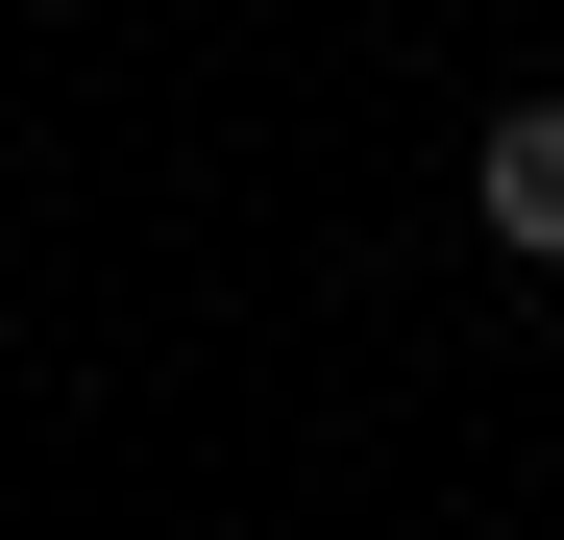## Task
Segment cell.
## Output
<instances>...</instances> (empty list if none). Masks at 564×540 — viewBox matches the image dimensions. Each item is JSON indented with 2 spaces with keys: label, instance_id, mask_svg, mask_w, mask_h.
<instances>
[{
  "label": "cell",
  "instance_id": "cell-1",
  "mask_svg": "<svg viewBox=\"0 0 564 540\" xmlns=\"http://www.w3.org/2000/svg\"><path fill=\"white\" fill-rule=\"evenodd\" d=\"M466 222H491L516 270H564V99H491V148H466Z\"/></svg>",
  "mask_w": 564,
  "mask_h": 540
}]
</instances>
